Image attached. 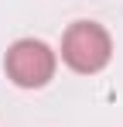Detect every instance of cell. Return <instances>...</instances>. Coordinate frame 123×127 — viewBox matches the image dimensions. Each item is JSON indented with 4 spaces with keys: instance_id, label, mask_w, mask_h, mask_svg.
I'll return each instance as SVG.
<instances>
[{
    "instance_id": "2",
    "label": "cell",
    "mask_w": 123,
    "mask_h": 127,
    "mask_svg": "<svg viewBox=\"0 0 123 127\" xmlns=\"http://www.w3.org/2000/svg\"><path fill=\"white\" fill-rule=\"evenodd\" d=\"M3 65H7V76H10L17 86L38 89V86H44L51 76H55V52H51L44 41L20 38V41L10 45Z\"/></svg>"
},
{
    "instance_id": "1",
    "label": "cell",
    "mask_w": 123,
    "mask_h": 127,
    "mask_svg": "<svg viewBox=\"0 0 123 127\" xmlns=\"http://www.w3.org/2000/svg\"><path fill=\"white\" fill-rule=\"evenodd\" d=\"M113 55L109 31L96 21H75L62 38V59L75 72H99Z\"/></svg>"
}]
</instances>
